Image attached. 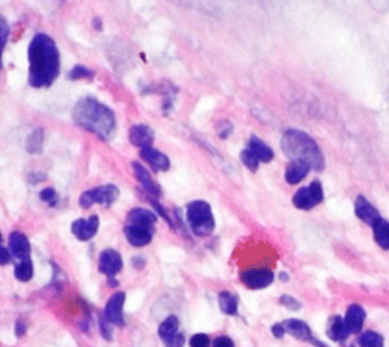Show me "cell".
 <instances>
[{"mask_svg": "<svg viewBox=\"0 0 389 347\" xmlns=\"http://www.w3.org/2000/svg\"><path fill=\"white\" fill-rule=\"evenodd\" d=\"M29 84L34 88L50 87L59 75V50L48 34H37L28 50Z\"/></svg>", "mask_w": 389, "mask_h": 347, "instance_id": "6da1fadb", "label": "cell"}, {"mask_svg": "<svg viewBox=\"0 0 389 347\" xmlns=\"http://www.w3.org/2000/svg\"><path fill=\"white\" fill-rule=\"evenodd\" d=\"M73 121L79 127L94 132L103 140H110L116 132L113 110L94 98H82L73 108Z\"/></svg>", "mask_w": 389, "mask_h": 347, "instance_id": "7a4b0ae2", "label": "cell"}, {"mask_svg": "<svg viewBox=\"0 0 389 347\" xmlns=\"http://www.w3.org/2000/svg\"><path fill=\"white\" fill-rule=\"evenodd\" d=\"M281 150L290 161L298 160L308 163L315 171L324 169V156L309 135L300 130H289L281 139Z\"/></svg>", "mask_w": 389, "mask_h": 347, "instance_id": "3957f363", "label": "cell"}, {"mask_svg": "<svg viewBox=\"0 0 389 347\" xmlns=\"http://www.w3.org/2000/svg\"><path fill=\"white\" fill-rule=\"evenodd\" d=\"M157 217L151 210L137 208L128 213L125 223L126 239L134 247H143L151 242Z\"/></svg>", "mask_w": 389, "mask_h": 347, "instance_id": "277c9868", "label": "cell"}, {"mask_svg": "<svg viewBox=\"0 0 389 347\" xmlns=\"http://www.w3.org/2000/svg\"><path fill=\"white\" fill-rule=\"evenodd\" d=\"M187 221L194 235L207 236L215 230V218L210 204L206 201H193L187 204Z\"/></svg>", "mask_w": 389, "mask_h": 347, "instance_id": "5b68a950", "label": "cell"}, {"mask_svg": "<svg viewBox=\"0 0 389 347\" xmlns=\"http://www.w3.org/2000/svg\"><path fill=\"white\" fill-rule=\"evenodd\" d=\"M119 198V189L114 184H106V186H99L94 189H90L79 198L81 208L88 209L93 204H102V206H111Z\"/></svg>", "mask_w": 389, "mask_h": 347, "instance_id": "8992f818", "label": "cell"}, {"mask_svg": "<svg viewBox=\"0 0 389 347\" xmlns=\"http://www.w3.org/2000/svg\"><path fill=\"white\" fill-rule=\"evenodd\" d=\"M324 200V190L321 183L318 180L312 181L308 188H301L294 195V206L297 209L301 210H310L318 206L319 203H323Z\"/></svg>", "mask_w": 389, "mask_h": 347, "instance_id": "52a82bcc", "label": "cell"}, {"mask_svg": "<svg viewBox=\"0 0 389 347\" xmlns=\"http://www.w3.org/2000/svg\"><path fill=\"white\" fill-rule=\"evenodd\" d=\"M241 280L251 290H261L272 284L274 275L269 270H248L242 272Z\"/></svg>", "mask_w": 389, "mask_h": 347, "instance_id": "ba28073f", "label": "cell"}, {"mask_svg": "<svg viewBox=\"0 0 389 347\" xmlns=\"http://www.w3.org/2000/svg\"><path fill=\"white\" fill-rule=\"evenodd\" d=\"M99 228V218L96 215L90 217L87 219H77L72 224V233L77 236L79 241H90L96 235Z\"/></svg>", "mask_w": 389, "mask_h": 347, "instance_id": "9c48e42d", "label": "cell"}, {"mask_svg": "<svg viewBox=\"0 0 389 347\" xmlns=\"http://www.w3.org/2000/svg\"><path fill=\"white\" fill-rule=\"evenodd\" d=\"M99 270L108 277H114L122 270V257L114 250H103L99 256Z\"/></svg>", "mask_w": 389, "mask_h": 347, "instance_id": "30bf717a", "label": "cell"}, {"mask_svg": "<svg viewBox=\"0 0 389 347\" xmlns=\"http://www.w3.org/2000/svg\"><path fill=\"white\" fill-rule=\"evenodd\" d=\"M123 304H125V294L123 293H116L110 297L106 305V317L113 323L121 326L125 323L123 320Z\"/></svg>", "mask_w": 389, "mask_h": 347, "instance_id": "8fae6325", "label": "cell"}, {"mask_svg": "<svg viewBox=\"0 0 389 347\" xmlns=\"http://www.w3.org/2000/svg\"><path fill=\"white\" fill-rule=\"evenodd\" d=\"M355 212L356 217L359 219H362L363 223H366L368 226H372L380 218L379 210L374 208L365 197H357V200L355 203Z\"/></svg>", "mask_w": 389, "mask_h": 347, "instance_id": "7c38bea8", "label": "cell"}, {"mask_svg": "<svg viewBox=\"0 0 389 347\" xmlns=\"http://www.w3.org/2000/svg\"><path fill=\"white\" fill-rule=\"evenodd\" d=\"M140 156H141V159L146 161V163H149V166L154 168L155 171L164 172L170 168V161H169L168 156H164L163 152L154 150V148H151V146L143 148V150L140 151Z\"/></svg>", "mask_w": 389, "mask_h": 347, "instance_id": "4fadbf2b", "label": "cell"}, {"mask_svg": "<svg viewBox=\"0 0 389 347\" xmlns=\"http://www.w3.org/2000/svg\"><path fill=\"white\" fill-rule=\"evenodd\" d=\"M10 252L11 255L19 261L29 259V253H31V246L25 235L19 232H14L10 236Z\"/></svg>", "mask_w": 389, "mask_h": 347, "instance_id": "5bb4252c", "label": "cell"}, {"mask_svg": "<svg viewBox=\"0 0 389 347\" xmlns=\"http://www.w3.org/2000/svg\"><path fill=\"white\" fill-rule=\"evenodd\" d=\"M130 140L132 145L139 146L140 150L149 148L154 142V131L148 125H134L130 130Z\"/></svg>", "mask_w": 389, "mask_h": 347, "instance_id": "9a60e30c", "label": "cell"}, {"mask_svg": "<svg viewBox=\"0 0 389 347\" xmlns=\"http://www.w3.org/2000/svg\"><path fill=\"white\" fill-rule=\"evenodd\" d=\"M132 169H134V174H136L137 177V180L140 181V184L143 186V189L148 192V194L155 195V197L161 195L160 186L152 180V177L149 175V172L143 166H141L140 163H132Z\"/></svg>", "mask_w": 389, "mask_h": 347, "instance_id": "2e32d148", "label": "cell"}, {"mask_svg": "<svg viewBox=\"0 0 389 347\" xmlns=\"http://www.w3.org/2000/svg\"><path fill=\"white\" fill-rule=\"evenodd\" d=\"M346 324L350 330V334H357V332H361L362 326H363V321H365V311L362 306L359 305H351L348 308V311L346 314Z\"/></svg>", "mask_w": 389, "mask_h": 347, "instance_id": "e0dca14e", "label": "cell"}, {"mask_svg": "<svg viewBox=\"0 0 389 347\" xmlns=\"http://www.w3.org/2000/svg\"><path fill=\"white\" fill-rule=\"evenodd\" d=\"M310 166L304 161H298V160H292L290 163L286 168V181L289 184H297L300 183L301 180H304L308 174L310 172Z\"/></svg>", "mask_w": 389, "mask_h": 347, "instance_id": "ac0fdd59", "label": "cell"}, {"mask_svg": "<svg viewBox=\"0 0 389 347\" xmlns=\"http://www.w3.org/2000/svg\"><path fill=\"white\" fill-rule=\"evenodd\" d=\"M284 328H286V332L289 334L294 335L297 339H300V341H313L312 337V330L310 328L301 320H286L283 323Z\"/></svg>", "mask_w": 389, "mask_h": 347, "instance_id": "d6986e66", "label": "cell"}, {"mask_svg": "<svg viewBox=\"0 0 389 347\" xmlns=\"http://www.w3.org/2000/svg\"><path fill=\"white\" fill-rule=\"evenodd\" d=\"M327 334L333 339V341H338V343L343 341V339H347L350 335V330L347 328L346 320H343L339 315L332 317L330 323H328Z\"/></svg>", "mask_w": 389, "mask_h": 347, "instance_id": "ffe728a7", "label": "cell"}, {"mask_svg": "<svg viewBox=\"0 0 389 347\" xmlns=\"http://www.w3.org/2000/svg\"><path fill=\"white\" fill-rule=\"evenodd\" d=\"M374 239H376L377 246L383 250H389V223L383 218H379L372 226Z\"/></svg>", "mask_w": 389, "mask_h": 347, "instance_id": "44dd1931", "label": "cell"}, {"mask_svg": "<svg viewBox=\"0 0 389 347\" xmlns=\"http://www.w3.org/2000/svg\"><path fill=\"white\" fill-rule=\"evenodd\" d=\"M248 148L254 154H256L260 161H265V163H268V161H271L274 159V151L263 142V140H260L256 136L251 137Z\"/></svg>", "mask_w": 389, "mask_h": 347, "instance_id": "7402d4cb", "label": "cell"}, {"mask_svg": "<svg viewBox=\"0 0 389 347\" xmlns=\"http://www.w3.org/2000/svg\"><path fill=\"white\" fill-rule=\"evenodd\" d=\"M219 306L223 314L236 315L237 314V299L231 293L223 291L219 294Z\"/></svg>", "mask_w": 389, "mask_h": 347, "instance_id": "603a6c76", "label": "cell"}, {"mask_svg": "<svg viewBox=\"0 0 389 347\" xmlns=\"http://www.w3.org/2000/svg\"><path fill=\"white\" fill-rule=\"evenodd\" d=\"M359 346L361 347H385V341H383V337L377 334V332L368 330V332H363V334L359 337Z\"/></svg>", "mask_w": 389, "mask_h": 347, "instance_id": "cb8c5ba5", "label": "cell"}, {"mask_svg": "<svg viewBox=\"0 0 389 347\" xmlns=\"http://www.w3.org/2000/svg\"><path fill=\"white\" fill-rule=\"evenodd\" d=\"M177 332H178V319L174 315L168 317V319L164 320L159 328V335H160L163 341H164V339L170 338L172 335H175Z\"/></svg>", "mask_w": 389, "mask_h": 347, "instance_id": "d4e9b609", "label": "cell"}, {"mask_svg": "<svg viewBox=\"0 0 389 347\" xmlns=\"http://www.w3.org/2000/svg\"><path fill=\"white\" fill-rule=\"evenodd\" d=\"M43 140H44V135H43V130H34L32 135L29 136L28 139V151L31 154H40L43 150Z\"/></svg>", "mask_w": 389, "mask_h": 347, "instance_id": "484cf974", "label": "cell"}, {"mask_svg": "<svg viewBox=\"0 0 389 347\" xmlns=\"http://www.w3.org/2000/svg\"><path fill=\"white\" fill-rule=\"evenodd\" d=\"M32 275H34V268H32L31 259L20 261L16 267V277L21 280V282H28V280H31Z\"/></svg>", "mask_w": 389, "mask_h": 347, "instance_id": "4316f807", "label": "cell"}, {"mask_svg": "<svg viewBox=\"0 0 389 347\" xmlns=\"http://www.w3.org/2000/svg\"><path fill=\"white\" fill-rule=\"evenodd\" d=\"M241 160H242V163L250 169L251 172H256L257 169H259V163H260V160L257 159L256 154H254L250 148H246V150H243L241 152Z\"/></svg>", "mask_w": 389, "mask_h": 347, "instance_id": "83f0119b", "label": "cell"}, {"mask_svg": "<svg viewBox=\"0 0 389 347\" xmlns=\"http://www.w3.org/2000/svg\"><path fill=\"white\" fill-rule=\"evenodd\" d=\"M94 77V72L90 70L84 66H77L69 73V79H92Z\"/></svg>", "mask_w": 389, "mask_h": 347, "instance_id": "f1b7e54d", "label": "cell"}, {"mask_svg": "<svg viewBox=\"0 0 389 347\" xmlns=\"http://www.w3.org/2000/svg\"><path fill=\"white\" fill-rule=\"evenodd\" d=\"M40 198L44 201V203H48L50 206H55L57 201H58V195H57V192L54 189H44L40 192Z\"/></svg>", "mask_w": 389, "mask_h": 347, "instance_id": "f546056e", "label": "cell"}, {"mask_svg": "<svg viewBox=\"0 0 389 347\" xmlns=\"http://www.w3.org/2000/svg\"><path fill=\"white\" fill-rule=\"evenodd\" d=\"M208 344H210V339L204 334H197L190 339V347H208Z\"/></svg>", "mask_w": 389, "mask_h": 347, "instance_id": "4dcf8cb0", "label": "cell"}, {"mask_svg": "<svg viewBox=\"0 0 389 347\" xmlns=\"http://www.w3.org/2000/svg\"><path fill=\"white\" fill-rule=\"evenodd\" d=\"M164 344H166L168 347H183L184 346V335L178 334V332H177L175 335H172L170 338L164 339Z\"/></svg>", "mask_w": 389, "mask_h": 347, "instance_id": "1f68e13d", "label": "cell"}, {"mask_svg": "<svg viewBox=\"0 0 389 347\" xmlns=\"http://www.w3.org/2000/svg\"><path fill=\"white\" fill-rule=\"evenodd\" d=\"M280 301H281V305L292 309V311H297V309L301 308L300 301H297L294 297H289V295H283V297L280 299Z\"/></svg>", "mask_w": 389, "mask_h": 347, "instance_id": "d6a6232c", "label": "cell"}, {"mask_svg": "<svg viewBox=\"0 0 389 347\" xmlns=\"http://www.w3.org/2000/svg\"><path fill=\"white\" fill-rule=\"evenodd\" d=\"M110 323L111 321L107 319V317L101 320V330H102V335L106 337V339L113 338V330H111V328H110Z\"/></svg>", "mask_w": 389, "mask_h": 347, "instance_id": "836d02e7", "label": "cell"}, {"mask_svg": "<svg viewBox=\"0 0 389 347\" xmlns=\"http://www.w3.org/2000/svg\"><path fill=\"white\" fill-rule=\"evenodd\" d=\"M213 347H235V343L228 337H219L215 339Z\"/></svg>", "mask_w": 389, "mask_h": 347, "instance_id": "e575fe53", "label": "cell"}, {"mask_svg": "<svg viewBox=\"0 0 389 347\" xmlns=\"http://www.w3.org/2000/svg\"><path fill=\"white\" fill-rule=\"evenodd\" d=\"M284 332H286V328H284V324L279 323V324H275V326L272 328V334L277 337V338H281L284 335Z\"/></svg>", "mask_w": 389, "mask_h": 347, "instance_id": "d590c367", "label": "cell"}, {"mask_svg": "<svg viewBox=\"0 0 389 347\" xmlns=\"http://www.w3.org/2000/svg\"><path fill=\"white\" fill-rule=\"evenodd\" d=\"M0 253H2V261H0V262H2L3 265L8 264V262H10V253H8V250L2 248V250H0Z\"/></svg>", "mask_w": 389, "mask_h": 347, "instance_id": "8d00e7d4", "label": "cell"}, {"mask_svg": "<svg viewBox=\"0 0 389 347\" xmlns=\"http://www.w3.org/2000/svg\"><path fill=\"white\" fill-rule=\"evenodd\" d=\"M2 29H3V44H6V39H8V26H6V21L2 20Z\"/></svg>", "mask_w": 389, "mask_h": 347, "instance_id": "74e56055", "label": "cell"}, {"mask_svg": "<svg viewBox=\"0 0 389 347\" xmlns=\"http://www.w3.org/2000/svg\"><path fill=\"white\" fill-rule=\"evenodd\" d=\"M25 330H26V328H23V324H21V321H19L17 323V335L21 337V335L25 334Z\"/></svg>", "mask_w": 389, "mask_h": 347, "instance_id": "f35d334b", "label": "cell"}, {"mask_svg": "<svg viewBox=\"0 0 389 347\" xmlns=\"http://www.w3.org/2000/svg\"><path fill=\"white\" fill-rule=\"evenodd\" d=\"M312 343H313V344H315L317 347H327V346H326L324 343H321V341H318V339H313V341H312Z\"/></svg>", "mask_w": 389, "mask_h": 347, "instance_id": "ab89813d", "label": "cell"}]
</instances>
